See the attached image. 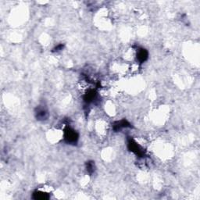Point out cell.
<instances>
[{"mask_svg":"<svg viewBox=\"0 0 200 200\" xmlns=\"http://www.w3.org/2000/svg\"><path fill=\"white\" fill-rule=\"evenodd\" d=\"M64 138L68 143L75 144L78 139V135L74 130L71 128H66L64 132Z\"/></svg>","mask_w":200,"mask_h":200,"instance_id":"obj_1","label":"cell"},{"mask_svg":"<svg viewBox=\"0 0 200 200\" xmlns=\"http://www.w3.org/2000/svg\"><path fill=\"white\" fill-rule=\"evenodd\" d=\"M37 118L38 120H45L48 117V112L43 107H40L38 109V111L36 113Z\"/></svg>","mask_w":200,"mask_h":200,"instance_id":"obj_3","label":"cell"},{"mask_svg":"<svg viewBox=\"0 0 200 200\" xmlns=\"http://www.w3.org/2000/svg\"><path fill=\"white\" fill-rule=\"evenodd\" d=\"M148 58V52H146L145 49H142L138 51L137 53V59L139 61L140 63H143Z\"/></svg>","mask_w":200,"mask_h":200,"instance_id":"obj_2","label":"cell"}]
</instances>
